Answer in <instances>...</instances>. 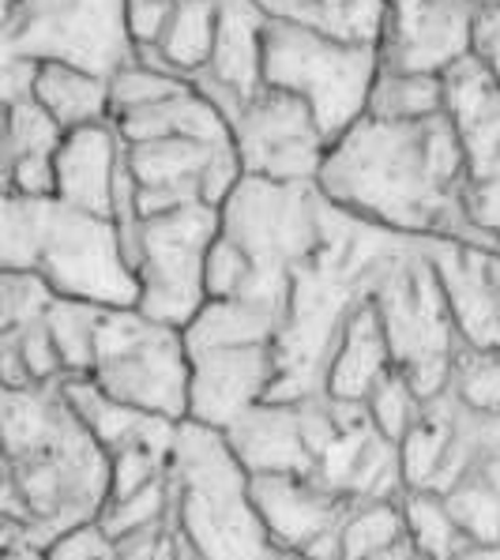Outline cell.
Here are the masks:
<instances>
[{
	"label": "cell",
	"mask_w": 500,
	"mask_h": 560,
	"mask_svg": "<svg viewBox=\"0 0 500 560\" xmlns=\"http://www.w3.org/2000/svg\"><path fill=\"white\" fill-rule=\"evenodd\" d=\"M376 68H381V60H376L373 46H350V42L327 38V34L309 31L301 23L267 15L260 57L264 88L298 94L313 109L327 143L365 114Z\"/></svg>",
	"instance_id": "obj_6"
},
{
	"label": "cell",
	"mask_w": 500,
	"mask_h": 560,
	"mask_svg": "<svg viewBox=\"0 0 500 560\" xmlns=\"http://www.w3.org/2000/svg\"><path fill=\"white\" fill-rule=\"evenodd\" d=\"M241 174L267 180H316L327 151V136L316 125L313 109L290 91L260 88L230 117Z\"/></svg>",
	"instance_id": "obj_12"
},
{
	"label": "cell",
	"mask_w": 500,
	"mask_h": 560,
	"mask_svg": "<svg viewBox=\"0 0 500 560\" xmlns=\"http://www.w3.org/2000/svg\"><path fill=\"white\" fill-rule=\"evenodd\" d=\"M444 114L467 166V219L500 248V83L478 57H463L441 75Z\"/></svg>",
	"instance_id": "obj_11"
},
{
	"label": "cell",
	"mask_w": 500,
	"mask_h": 560,
	"mask_svg": "<svg viewBox=\"0 0 500 560\" xmlns=\"http://www.w3.org/2000/svg\"><path fill=\"white\" fill-rule=\"evenodd\" d=\"M264 8L256 0H219V27H214V49L200 75H193L196 91L211 98L222 117L237 114L245 98L264 88L260 57H264Z\"/></svg>",
	"instance_id": "obj_16"
},
{
	"label": "cell",
	"mask_w": 500,
	"mask_h": 560,
	"mask_svg": "<svg viewBox=\"0 0 500 560\" xmlns=\"http://www.w3.org/2000/svg\"><path fill=\"white\" fill-rule=\"evenodd\" d=\"M275 384V342L188 350V418L226 429L241 410L267 399Z\"/></svg>",
	"instance_id": "obj_15"
},
{
	"label": "cell",
	"mask_w": 500,
	"mask_h": 560,
	"mask_svg": "<svg viewBox=\"0 0 500 560\" xmlns=\"http://www.w3.org/2000/svg\"><path fill=\"white\" fill-rule=\"evenodd\" d=\"M34 271L46 279L57 298L91 301L102 308H136V298H140L114 222L65 207L54 196L42 203Z\"/></svg>",
	"instance_id": "obj_10"
},
{
	"label": "cell",
	"mask_w": 500,
	"mask_h": 560,
	"mask_svg": "<svg viewBox=\"0 0 500 560\" xmlns=\"http://www.w3.org/2000/svg\"><path fill=\"white\" fill-rule=\"evenodd\" d=\"M219 237V207L185 203L174 211L148 214L125 241V260L136 275V308L148 320L185 327L207 301L204 264Z\"/></svg>",
	"instance_id": "obj_8"
},
{
	"label": "cell",
	"mask_w": 500,
	"mask_h": 560,
	"mask_svg": "<svg viewBox=\"0 0 500 560\" xmlns=\"http://www.w3.org/2000/svg\"><path fill=\"white\" fill-rule=\"evenodd\" d=\"M170 12H174V0H125V27L128 38H132V49L154 46Z\"/></svg>",
	"instance_id": "obj_34"
},
{
	"label": "cell",
	"mask_w": 500,
	"mask_h": 560,
	"mask_svg": "<svg viewBox=\"0 0 500 560\" xmlns=\"http://www.w3.org/2000/svg\"><path fill=\"white\" fill-rule=\"evenodd\" d=\"M399 508H403L407 534L426 560H452L463 546L474 541L460 530V523L452 520V512L444 508L441 497L429 493V489H403Z\"/></svg>",
	"instance_id": "obj_25"
},
{
	"label": "cell",
	"mask_w": 500,
	"mask_h": 560,
	"mask_svg": "<svg viewBox=\"0 0 500 560\" xmlns=\"http://www.w3.org/2000/svg\"><path fill=\"white\" fill-rule=\"evenodd\" d=\"M0 38L20 60H60L102 80L136 54L125 27V0H12Z\"/></svg>",
	"instance_id": "obj_9"
},
{
	"label": "cell",
	"mask_w": 500,
	"mask_h": 560,
	"mask_svg": "<svg viewBox=\"0 0 500 560\" xmlns=\"http://www.w3.org/2000/svg\"><path fill=\"white\" fill-rule=\"evenodd\" d=\"M46 560H117V549L114 538L98 527V520H91L49 541Z\"/></svg>",
	"instance_id": "obj_32"
},
{
	"label": "cell",
	"mask_w": 500,
	"mask_h": 560,
	"mask_svg": "<svg viewBox=\"0 0 500 560\" xmlns=\"http://www.w3.org/2000/svg\"><path fill=\"white\" fill-rule=\"evenodd\" d=\"M248 497L267 538L305 560H339L342 523L361 504L290 474H248Z\"/></svg>",
	"instance_id": "obj_14"
},
{
	"label": "cell",
	"mask_w": 500,
	"mask_h": 560,
	"mask_svg": "<svg viewBox=\"0 0 500 560\" xmlns=\"http://www.w3.org/2000/svg\"><path fill=\"white\" fill-rule=\"evenodd\" d=\"M365 560H426V557H421V549L414 546V538H410V534L403 530L399 538H395V541H387V546H381L373 557H365Z\"/></svg>",
	"instance_id": "obj_37"
},
{
	"label": "cell",
	"mask_w": 500,
	"mask_h": 560,
	"mask_svg": "<svg viewBox=\"0 0 500 560\" xmlns=\"http://www.w3.org/2000/svg\"><path fill=\"white\" fill-rule=\"evenodd\" d=\"M365 410H369V421L376 425V433H384L387 441L399 444L403 433L414 425L421 410V399L410 392V384L403 381L395 369H387L381 381L373 384V392L365 395Z\"/></svg>",
	"instance_id": "obj_31"
},
{
	"label": "cell",
	"mask_w": 500,
	"mask_h": 560,
	"mask_svg": "<svg viewBox=\"0 0 500 560\" xmlns=\"http://www.w3.org/2000/svg\"><path fill=\"white\" fill-rule=\"evenodd\" d=\"M102 320V305L91 301H75V298H57L46 305L42 324H46L49 339H54L65 376H88L91 361H94V331Z\"/></svg>",
	"instance_id": "obj_24"
},
{
	"label": "cell",
	"mask_w": 500,
	"mask_h": 560,
	"mask_svg": "<svg viewBox=\"0 0 500 560\" xmlns=\"http://www.w3.org/2000/svg\"><path fill=\"white\" fill-rule=\"evenodd\" d=\"M444 109V88L441 75H421V72H392V68H376V80L369 88L365 114L381 120H418L433 117Z\"/></svg>",
	"instance_id": "obj_23"
},
{
	"label": "cell",
	"mask_w": 500,
	"mask_h": 560,
	"mask_svg": "<svg viewBox=\"0 0 500 560\" xmlns=\"http://www.w3.org/2000/svg\"><path fill=\"white\" fill-rule=\"evenodd\" d=\"M214 27H219V0H174V12H170L159 42L148 49H136V54H148L166 72L193 80L211 60Z\"/></svg>",
	"instance_id": "obj_21"
},
{
	"label": "cell",
	"mask_w": 500,
	"mask_h": 560,
	"mask_svg": "<svg viewBox=\"0 0 500 560\" xmlns=\"http://www.w3.org/2000/svg\"><path fill=\"white\" fill-rule=\"evenodd\" d=\"M460 530L474 541H500V489L486 474H467L441 493Z\"/></svg>",
	"instance_id": "obj_27"
},
{
	"label": "cell",
	"mask_w": 500,
	"mask_h": 560,
	"mask_svg": "<svg viewBox=\"0 0 500 560\" xmlns=\"http://www.w3.org/2000/svg\"><path fill=\"white\" fill-rule=\"evenodd\" d=\"M170 512L188 560H264L275 541L248 497V474L222 429L177 421L170 452Z\"/></svg>",
	"instance_id": "obj_3"
},
{
	"label": "cell",
	"mask_w": 500,
	"mask_h": 560,
	"mask_svg": "<svg viewBox=\"0 0 500 560\" xmlns=\"http://www.w3.org/2000/svg\"><path fill=\"white\" fill-rule=\"evenodd\" d=\"M407 530L403 523V508L399 497L395 501H361L353 504V512L342 523L339 534V560H365L373 557L376 549L395 541Z\"/></svg>",
	"instance_id": "obj_28"
},
{
	"label": "cell",
	"mask_w": 500,
	"mask_h": 560,
	"mask_svg": "<svg viewBox=\"0 0 500 560\" xmlns=\"http://www.w3.org/2000/svg\"><path fill=\"white\" fill-rule=\"evenodd\" d=\"M226 444L234 447L245 474H290V478H313V455L305 447L298 425L294 402L260 399L241 410L226 429Z\"/></svg>",
	"instance_id": "obj_18"
},
{
	"label": "cell",
	"mask_w": 500,
	"mask_h": 560,
	"mask_svg": "<svg viewBox=\"0 0 500 560\" xmlns=\"http://www.w3.org/2000/svg\"><path fill=\"white\" fill-rule=\"evenodd\" d=\"M120 170V136L114 120L83 125L60 136L54 154V200L114 222V185Z\"/></svg>",
	"instance_id": "obj_17"
},
{
	"label": "cell",
	"mask_w": 500,
	"mask_h": 560,
	"mask_svg": "<svg viewBox=\"0 0 500 560\" xmlns=\"http://www.w3.org/2000/svg\"><path fill=\"white\" fill-rule=\"evenodd\" d=\"M282 316L267 313L253 301L237 298H207L200 313L193 316L181 335L185 350H211V347H245V342H275Z\"/></svg>",
	"instance_id": "obj_22"
},
{
	"label": "cell",
	"mask_w": 500,
	"mask_h": 560,
	"mask_svg": "<svg viewBox=\"0 0 500 560\" xmlns=\"http://www.w3.org/2000/svg\"><path fill=\"white\" fill-rule=\"evenodd\" d=\"M447 392L474 410H500V350L460 347Z\"/></svg>",
	"instance_id": "obj_29"
},
{
	"label": "cell",
	"mask_w": 500,
	"mask_h": 560,
	"mask_svg": "<svg viewBox=\"0 0 500 560\" xmlns=\"http://www.w3.org/2000/svg\"><path fill=\"white\" fill-rule=\"evenodd\" d=\"M54 290L38 271H0V335H15L42 320Z\"/></svg>",
	"instance_id": "obj_30"
},
{
	"label": "cell",
	"mask_w": 500,
	"mask_h": 560,
	"mask_svg": "<svg viewBox=\"0 0 500 560\" xmlns=\"http://www.w3.org/2000/svg\"><path fill=\"white\" fill-rule=\"evenodd\" d=\"M373 308L384 327L392 369L410 384V392L421 402L447 392L463 342L455 335L444 290L418 237H407L384 260L373 282Z\"/></svg>",
	"instance_id": "obj_5"
},
{
	"label": "cell",
	"mask_w": 500,
	"mask_h": 560,
	"mask_svg": "<svg viewBox=\"0 0 500 560\" xmlns=\"http://www.w3.org/2000/svg\"><path fill=\"white\" fill-rule=\"evenodd\" d=\"M0 387H4V392H27V387H38L31 381L27 365H23L20 339H15V335H0Z\"/></svg>",
	"instance_id": "obj_36"
},
{
	"label": "cell",
	"mask_w": 500,
	"mask_h": 560,
	"mask_svg": "<svg viewBox=\"0 0 500 560\" xmlns=\"http://www.w3.org/2000/svg\"><path fill=\"white\" fill-rule=\"evenodd\" d=\"M91 384L154 418H188V350L181 327L148 320L140 308H102Z\"/></svg>",
	"instance_id": "obj_7"
},
{
	"label": "cell",
	"mask_w": 500,
	"mask_h": 560,
	"mask_svg": "<svg viewBox=\"0 0 500 560\" xmlns=\"http://www.w3.org/2000/svg\"><path fill=\"white\" fill-rule=\"evenodd\" d=\"M185 83L188 80L166 72V68H162L159 60H151L148 54H132V60H125V65L109 75V117L154 106V102L177 94Z\"/></svg>",
	"instance_id": "obj_26"
},
{
	"label": "cell",
	"mask_w": 500,
	"mask_h": 560,
	"mask_svg": "<svg viewBox=\"0 0 500 560\" xmlns=\"http://www.w3.org/2000/svg\"><path fill=\"white\" fill-rule=\"evenodd\" d=\"M474 57L500 83V4L478 8V20H474Z\"/></svg>",
	"instance_id": "obj_35"
},
{
	"label": "cell",
	"mask_w": 500,
	"mask_h": 560,
	"mask_svg": "<svg viewBox=\"0 0 500 560\" xmlns=\"http://www.w3.org/2000/svg\"><path fill=\"white\" fill-rule=\"evenodd\" d=\"M106 497L109 455L60 387H0V549H46L98 520Z\"/></svg>",
	"instance_id": "obj_2"
},
{
	"label": "cell",
	"mask_w": 500,
	"mask_h": 560,
	"mask_svg": "<svg viewBox=\"0 0 500 560\" xmlns=\"http://www.w3.org/2000/svg\"><path fill=\"white\" fill-rule=\"evenodd\" d=\"M4 109H8V102L0 98V188H8V174H12V170H8V136H4ZM8 192H12V188H8Z\"/></svg>",
	"instance_id": "obj_39"
},
{
	"label": "cell",
	"mask_w": 500,
	"mask_h": 560,
	"mask_svg": "<svg viewBox=\"0 0 500 560\" xmlns=\"http://www.w3.org/2000/svg\"><path fill=\"white\" fill-rule=\"evenodd\" d=\"M15 339H20L23 365H27L34 384H57L60 376H65V365H60V354H57L54 339H49L46 324L34 320L23 327V331H15Z\"/></svg>",
	"instance_id": "obj_33"
},
{
	"label": "cell",
	"mask_w": 500,
	"mask_h": 560,
	"mask_svg": "<svg viewBox=\"0 0 500 560\" xmlns=\"http://www.w3.org/2000/svg\"><path fill=\"white\" fill-rule=\"evenodd\" d=\"M493 4H500V0H478V8H493Z\"/></svg>",
	"instance_id": "obj_41"
},
{
	"label": "cell",
	"mask_w": 500,
	"mask_h": 560,
	"mask_svg": "<svg viewBox=\"0 0 500 560\" xmlns=\"http://www.w3.org/2000/svg\"><path fill=\"white\" fill-rule=\"evenodd\" d=\"M0 560H46V549L20 546V549H0Z\"/></svg>",
	"instance_id": "obj_40"
},
{
	"label": "cell",
	"mask_w": 500,
	"mask_h": 560,
	"mask_svg": "<svg viewBox=\"0 0 500 560\" xmlns=\"http://www.w3.org/2000/svg\"><path fill=\"white\" fill-rule=\"evenodd\" d=\"M31 94L57 120L60 132L109 120V80L83 72V68L60 65V60H38L31 75Z\"/></svg>",
	"instance_id": "obj_20"
},
{
	"label": "cell",
	"mask_w": 500,
	"mask_h": 560,
	"mask_svg": "<svg viewBox=\"0 0 500 560\" xmlns=\"http://www.w3.org/2000/svg\"><path fill=\"white\" fill-rule=\"evenodd\" d=\"M452 560H500V541H470Z\"/></svg>",
	"instance_id": "obj_38"
},
{
	"label": "cell",
	"mask_w": 500,
	"mask_h": 560,
	"mask_svg": "<svg viewBox=\"0 0 500 560\" xmlns=\"http://www.w3.org/2000/svg\"><path fill=\"white\" fill-rule=\"evenodd\" d=\"M392 369L384 342V327L376 320L373 294L361 298L350 308L347 324H342L339 339L332 347L324 369V392L327 399H347V402H365V395L373 392V384Z\"/></svg>",
	"instance_id": "obj_19"
},
{
	"label": "cell",
	"mask_w": 500,
	"mask_h": 560,
	"mask_svg": "<svg viewBox=\"0 0 500 560\" xmlns=\"http://www.w3.org/2000/svg\"><path fill=\"white\" fill-rule=\"evenodd\" d=\"M478 0H384L376 60L392 72L444 75L474 54Z\"/></svg>",
	"instance_id": "obj_13"
},
{
	"label": "cell",
	"mask_w": 500,
	"mask_h": 560,
	"mask_svg": "<svg viewBox=\"0 0 500 560\" xmlns=\"http://www.w3.org/2000/svg\"><path fill=\"white\" fill-rule=\"evenodd\" d=\"M316 188L335 207L399 237L493 248L467 219V166L444 109L418 120L361 114L327 143Z\"/></svg>",
	"instance_id": "obj_1"
},
{
	"label": "cell",
	"mask_w": 500,
	"mask_h": 560,
	"mask_svg": "<svg viewBox=\"0 0 500 560\" xmlns=\"http://www.w3.org/2000/svg\"><path fill=\"white\" fill-rule=\"evenodd\" d=\"M321 207L316 180L287 185L241 174L219 203V234L234 241L253 267L237 301H253L275 316L287 313L290 279L321 245Z\"/></svg>",
	"instance_id": "obj_4"
}]
</instances>
